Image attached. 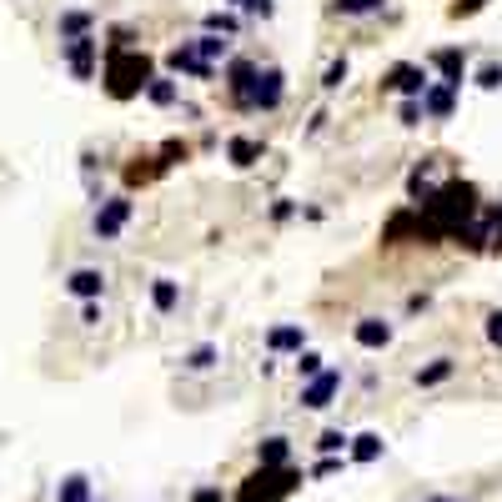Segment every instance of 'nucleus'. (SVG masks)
Wrapping results in <instances>:
<instances>
[{
    "label": "nucleus",
    "mask_w": 502,
    "mask_h": 502,
    "mask_svg": "<svg viewBox=\"0 0 502 502\" xmlns=\"http://www.w3.org/2000/svg\"><path fill=\"white\" fill-rule=\"evenodd\" d=\"M346 71H352V65H346V56H337V61L327 65V76H322V91H342V86H346Z\"/></svg>",
    "instance_id": "c756f323"
},
{
    "label": "nucleus",
    "mask_w": 502,
    "mask_h": 502,
    "mask_svg": "<svg viewBox=\"0 0 502 502\" xmlns=\"http://www.w3.org/2000/svg\"><path fill=\"white\" fill-rule=\"evenodd\" d=\"M292 217H297V202H286V196L271 202V221H292Z\"/></svg>",
    "instance_id": "c9c22d12"
},
{
    "label": "nucleus",
    "mask_w": 502,
    "mask_h": 502,
    "mask_svg": "<svg viewBox=\"0 0 502 502\" xmlns=\"http://www.w3.org/2000/svg\"><path fill=\"white\" fill-rule=\"evenodd\" d=\"M191 46H196V56H202V61H226V56H232V35H217V31H202L196 35V41H191Z\"/></svg>",
    "instance_id": "a211bd4d"
},
{
    "label": "nucleus",
    "mask_w": 502,
    "mask_h": 502,
    "mask_svg": "<svg viewBox=\"0 0 502 502\" xmlns=\"http://www.w3.org/2000/svg\"><path fill=\"white\" fill-rule=\"evenodd\" d=\"M151 307H156L161 316H171L176 307H181V286H176L171 277H156V282H151Z\"/></svg>",
    "instance_id": "6ab92c4d"
},
{
    "label": "nucleus",
    "mask_w": 502,
    "mask_h": 502,
    "mask_svg": "<svg viewBox=\"0 0 502 502\" xmlns=\"http://www.w3.org/2000/svg\"><path fill=\"white\" fill-rule=\"evenodd\" d=\"M271 11H277V5H271V0H251V5H247V16H262V20H267Z\"/></svg>",
    "instance_id": "58836bf2"
},
{
    "label": "nucleus",
    "mask_w": 502,
    "mask_h": 502,
    "mask_svg": "<svg viewBox=\"0 0 502 502\" xmlns=\"http://www.w3.org/2000/svg\"><path fill=\"white\" fill-rule=\"evenodd\" d=\"M166 65H171L176 76H191V80H211V76H217V65H211V61H202L191 41H181V46H176L171 56H166Z\"/></svg>",
    "instance_id": "9b49d317"
},
{
    "label": "nucleus",
    "mask_w": 502,
    "mask_h": 502,
    "mask_svg": "<svg viewBox=\"0 0 502 502\" xmlns=\"http://www.w3.org/2000/svg\"><path fill=\"white\" fill-rule=\"evenodd\" d=\"M477 86H483V91H502V61H487L483 71H477Z\"/></svg>",
    "instance_id": "7c9ffc66"
},
{
    "label": "nucleus",
    "mask_w": 502,
    "mask_h": 502,
    "mask_svg": "<svg viewBox=\"0 0 502 502\" xmlns=\"http://www.w3.org/2000/svg\"><path fill=\"white\" fill-rule=\"evenodd\" d=\"M221 361V346H196V352H186V361H181V367H186V372H211V367H217Z\"/></svg>",
    "instance_id": "a878e982"
},
{
    "label": "nucleus",
    "mask_w": 502,
    "mask_h": 502,
    "mask_svg": "<svg viewBox=\"0 0 502 502\" xmlns=\"http://www.w3.org/2000/svg\"><path fill=\"white\" fill-rule=\"evenodd\" d=\"M61 56H65V65H71V76L76 80H91L95 61H101V41H95V31L76 35V41H61Z\"/></svg>",
    "instance_id": "423d86ee"
},
{
    "label": "nucleus",
    "mask_w": 502,
    "mask_h": 502,
    "mask_svg": "<svg viewBox=\"0 0 502 502\" xmlns=\"http://www.w3.org/2000/svg\"><path fill=\"white\" fill-rule=\"evenodd\" d=\"M226 5H232V11H247V5H251V0H226Z\"/></svg>",
    "instance_id": "a19ab883"
},
{
    "label": "nucleus",
    "mask_w": 502,
    "mask_h": 502,
    "mask_svg": "<svg viewBox=\"0 0 502 502\" xmlns=\"http://www.w3.org/2000/svg\"><path fill=\"white\" fill-rule=\"evenodd\" d=\"M397 121H402V126H422V121H427L422 95H402V106H397Z\"/></svg>",
    "instance_id": "c85d7f7f"
},
{
    "label": "nucleus",
    "mask_w": 502,
    "mask_h": 502,
    "mask_svg": "<svg viewBox=\"0 0 502 502\" xmlns=\"http://www.w3.org/2000/svg\"><path fill=\"white\" fill-rule=\"evenodd\" d=\"M427 71H437V80H447L453 91H462V80H468V50L457 46H442L427 56Z\"/></svg>",
    "instance_id": "9d476101"
},
{
    "label": "nucleus",
    "mask_w": 502,
    "mask_h": 502,
    "mask_svg": "<svg viewBox=\"0 0 502 502\" xmlns=\"http://www.w3.org/2000/svg\"><path fill=\"white\" fill-rule=\"evenodd\" d=\"M131 211H136V206H131V196H106V202L95 206L91 232L101 236V241H116V236L131 226Z\"/></svg>",
    "instance_id": "39448f33"
},
{
    "label": "nucleus",
    "mask_w": 502,
    "mask_h": 502,
    "mask_svg": "<svg viewBox=\"0 0 502 502\" xmlns=\"http://www.w3.org/2000/svg\"><path fill=\"white\" fill-rule=\"evenodd\" d=\"M422 110H427V121H453V110H457V91L447 86V80H432L422 91Z\"/></svg>",
    "instance_id": "ddd939ff"
},
{
    "label": "nucleus",
    "mask_w": 502,
    "mask_h": 502,
    "mask_svg": "<svg viewBox=\"0 0 502 502\" xmlns=\"http://www.w3.org/2000/svg\"><path fill=\"white\" fill-rule=\"evenodd\" d=\"M267 352H271V357H297V352H307V331H301L297 322L271 327L267 331Z\"/></svg>",
    "instance_id": "4468645a"
},
{
    "label": "nucleus",
    "mask_w": 502,
    "mask_h": 502,
    "mask_svg": "<svg viewBox=\"0 0 502 502\" xmlns=\"http://www.w3.org/2000/svg\"><path fill=\"white\" fill-rule=\"evenodd\" d=\"M206 31H217V35H236L241 31V20H236V11H211V16L202 20Z\"/></svg>",
    "instance_id": "cd10ccee"
},
{
    "label": "nucleus",
    "mask_w": 502,
    "mask_h": 502,
    "mask_svg": "<svg viewBox=\"0 0 502 502\" xmlns=\"http://www.w3.org/2000/svg\"><path fill=\"white\" fill-rule=\"evenodd\" d=\"M151 76H156V65H151V56L141 46H110L106 50L101 86H106L110 101H136V95H146Z\"/></svg>",
    "instance_id": "f03ea898"
},
{
    "label": "nucleus",
    "mask_w": 502,
    "mask_h": 502,
    "mask_svg": "<svg viewBox=\"0 0 502 502\" xmlns=\"http://www.w3.org/2000/svg\"><path fill=\"white\" fill-rule=\"evenodd\" d=\"M427 86H432V76H427V65L417 61H397L387 76H382V91H392V95H422Z\"/></svg>",
    "instance_id": "0eeeda50"
},
{
    "label": "nucleus",
    "mask_w": 502,
    "mask_h": 502,
    "mask_svg": "<svg viewBox=\"0 0 502 502\" xmlns=\"http://www.w3.org/2000/svg\"><path fill=\"white\" fill-rule=\"evenodd\" d=\"M487 342L502 346V312H487Z\"/></svg>",
    "instance_id": "e433bc0d"
},
{
    "label": "nucleus",
    "mask_w": 502,
    "mask_h": 502,
    "mask_svg": "<svg viewBox=\"0 0 502 502\" xmlns=\"http://www.w3.org/2000/svg\"><path fill=\"white\" fill-rule=\"evenodd\" d=\"M286 101V71L282 65H262V76L251 86V110H277Z\"/></svg>",
    "instance_id": "6e6552de"
},
{
    "label": "nucleus",
    "mask_w": 502,
    "mask_h": 502,
    "mask_svg": "<svg viewBox=\"0 0 502 502\" xmlns=\"http://www.w3.org/2000/svg\"><path fill=\"white\" fill-rule=\"evenodd\" d=\"M301 487V472L297 468H256L241 477V487H236L232 502H282L292 498Z\"/></svg>",
    "instance_id": "7ed1b4c3"
},
{
    "label": "nucleus",
    "mask_w": 502,
    "mask_h": 502,
    "mask_svg": "<svg viewBox=\"0 0 502 502\" xmlns=\"http://www.w3.org/2000/svg\"><path fill=\"white\" fill-rule=\"evenodd\" d=\"M256 468H292V437L256 442Z\"/></svg>",
    "instance_id": "f3484780"
},
{
    "label": "nucleus",
    "mask_w": 502,
    "mask_h": 502,
    "mask_svg": "<svg viewBox=\"0 0 502 502\" xmlns=\"http://www.w3.org/2000/svg\"><path fill=\"white\" fill-rule=\"evenodd\" d=\"M80 322H86V327H95V322H101V301H86V307H80Z\"/></svg>",
    "instance_id": "4c0bfd02"
},
{
    "label": "nucleus",
    "mask_w": 502,
    "mask_h": 502,
    "mask_svg": "<svg viewBox=\"0 0 502 502\" xmlns=\"http://www.w3.org/2000/svg\"><path fill=\"white\" fill-rule=\"evenodd\" d=\"M56 502H91V483H86L80 472H71V477L56 487Z\"/></svg>",
    "instance_id": "393cba45"
},
{
    "label": "nucleus",
    "mask_w": 502,
    "mask_h": 502,
    "mask_svg": "<svg viewBox=\"0 0 502 502\" xmlns=\"http://www.w3.org/2000/svg\"><path fill=\"white\" fill-rule=\"evenodd\" d=\"M65 292L76 301H101V292H106V271L95 267H76L71 277H65Z\"/></svg>",
    "instance_id": "2eb2a0df"
},
{
    "label": "nucleus",
    "mask_w": 502,
    "mask_h": 502,
    "mask_svg": "<svg viewBox=\"0 0 502 502\" xmlns=\"http://www.w3.org/2000/svg\"><path fill=\"white\" fill-rule=\"evenodd\" d=\"M256 76H262V65L251 61V56H232L226 61V101H232L236 110H251V86H256Z\"/></svg>",
    "instance_id": "20e7f679"
},
{
    "label": "nucleus",
    "mask_w": 502,
    "mask_h": 502,
    "mask_svg": "<svg viewBox=\"0 0 502 502\" xmlns=\"http://www.w3.org/2000/svg\"><path fill=\"white\" fill-rule=\"evenodd\" d=\"M346 453H352V462H376V457L387 453V442H382V432H357Z\"/></svg>",
    "instance_id": "aec40b11"
},
{
    "label": "nucleus",
    "mask_w": 502,
    "mask_h": 502,
    "mask_svg": "<svg viewBox=\"0 0 502 502\" xmlns=\"http://www.w3.org/2000/svg\"><path fill=\"white\" fill-rule=\"evenodd\" d=\"M417 206V241L422 247H437V241H453L462 226H468L483 206H477V186L453 176V181H442L427 202H412Z\"/></svg>",
    "instance_id": "f257e3e1"
},
{
    "label": "nucleus",
    "mask_w": 502,
    "mask_h": 502,
    "mask_svg": "<svg viewBox=\"0 0 502 502\" xmlns=\"http://www.w3.org/2000/svg\"><path fill=\"white\" fill-rule=\"evenodd\" d=\"M427 502H453V498H427Z\"/></svg>",
    "instance_id": "79ce46f5"
},
{
    "label": "nucleus",
    "mask_w": 502,
    "mask_h": 502,
    "mask_svg": "<svg viewBox=\"0 0 502 502\" xmlns=\"http://www.w3.org/2000/svg\"><path fill=\"white\" fill-rule=\"evenodd\" d=\"M331 472H342V457H322V462L312 468V477L322 483V477H331Z\"/></svg>",
    "instance_id": "f704fd0d"
},
{
    "label": "nucleus",
    "mask_w": 502,
    "mask_h": 502,
    "mask_svg": "<svg viewBox=\"0 0 502 502\" xmlns=\"http://www.w3.org/2000/svg\"><path fill=\"white\" fill-rule=\"evenodd\" d=\"M387 0H331V16H346V20H361V16H382Z\"/></svg>",
    "instance_id": "412c9836"
},
{
    "label": "nucleus",
    "mask_w": 502,
    "mask_h": 502,
    "mask_svg": "<svg viewBox=\"0 0 502 502\" xmlns=\"http://www.w3.org/2000/svg\"><path fill=\"white\" fill-rule=\"evenodd\" d=\"M146 101H151V106H176V101H181V86H176V76H151V86H146Z\"/></svg>",
    "instance_id": "5701e85b"
},
{
    "label": "nucleus",
    "mask_w": 502,
    "mask_h": 502,
    "mask_svg": "<svg viewBox=\"0 0 502 502\" xmlns=\"http://www.w3.org/2000/svg\"><path fill=\"white\" fill-rule=\"evenodd\" d=\"M352 342H357L361 352H382V346L392 342V322H387V316H357Z\"/></svg>",
    "instance_id": "f8f14e48"
},
{
    "label": "nucleus",
    "mask_w": 502,
    "mask_h": 502,
    "mask_svg": "<svg viewBox=\"0 0 502 502\" xmlns=\"http://www.w3.org/2000/svg\"><path fill=\"white\" fill-rule=\"evenodd\" d=\"M297 372L301 376H316V372H327V361L316 357V352H297Z\"/></svg>",
    "instance_id": "2f4dec72"
},
{
    "label": "nucleus",
    "mask_w": 502,
    "mask_h": 502,
    "mask_svg": "<svg viewBox=\"0 0 502 502\" xmlns=\"http://www.w3.org/2000/svg\"><path fill=\"white\" fill-rule=\"evenodd\" d=\"M346 447H352V437L337 432V427H327V432L316 437V453H322V457H337V453H346Z\"/></svg>",
    "instance_id": "bb28decb"
},
{
    "label": "nucleus",
    "mask_w": 502,
    "mask_h": 502,
    "mask_svg": "<svg viewBox=\"0 0 502 502\" xmlns=\"http://www.w3.org/2000/svg\"><path fill=\"white\" fill-rule=\"evenodd\" d=\"M487 0H453V20H462V16H477Z\"/></svg>",
    "instance_id": "72a5a7b5"
},
{
    "label": "nucleus",
    "mask_w": 502,
    "mask_h": 502,
    "mask_svg": "<svg viewBox=\"0 0 502 502\" xmlns=\"http://www.w3.org/2000/svg\"><path fill=\"white\" fill-rule=\"evenodd\" d=\"M95 16L91 11H61V41H76V35H91Z\"/></svg>",
    "instance_id": "b1692460"
},
{
    "label": "nucleus",
    "mask_w": 502,
    "mask_h": 502,
    "mask_svg": "<svg viewBox=\"0 0 502 502\" xmlns=\"http://www.w3.org/2000/svg\"><path fill=\"white\" fill-rule=\"evenodd\" d=\"M191 502H226V492H221L217 483H206V487H196V492H191Z\"/></svg>",
    "instance_id": "473e14b6"
},
{
    "label": "nucleus",
    "mask_w": 502,
    "mask_h": 502,
    "mask_svg": "<svg viewBox=\"0 0 502 502\" xmlns=\"http://www.w3.org/2000/svg\"><path fill=\"white\" fill-rule=\"evenodd\" d=\"M427 301H432L427 292H412V297H407V312H427Z\"/></svg>",
    "instance_id": "ea45409f"
},
{
    "label": "nucleus",
    "mask_w": 502,
    "mask_h": 502,
    "mask_svg": "<svg viewBox=\"0 0 502 502\" xmlns=\"http://www.w3.org/2000/svg\"><path fill=\"white\" fill-rule=\"evenodd\" d=\"M226 161H232L236 171H251V166L262 161V141H256V136H232V141H226Z\"/></svg>",
    "instance_id": "dca6fc26"
},
{
    "label": "nucleus",
    "mask_w": 502,
    "mask_h": 502,
    "mask_svg": "<svg viewBox=\"0 0 502 502\" xmlns=\"http://www.w3.org/2000/svg\"><path fill=\"white\" fill-rule=\"evenodd\" d=\"M457 372V361L453 357H432L427 367H417V387H442L447 376Z\"/></svg>",
    "instance_id": "4be33fe9"
},
{
    "label": "nucleus",
    "mask_w": 502,
    "mask_h": 502,
    "mask_svg": "<svg viewBox=\"0 0 502 502\" xmlns=\"http://www.w3.org/2000/svg\"><path fill=\"white\" fill-rule=\"evenodd\" d=\"M337 392H342V372H337V367H327V372L307 376V387H301V407H307V412H322V407H331V402H337Z\"/></svg>",
    "instance_id": "1a4fd4ad"
}]
</instances>
